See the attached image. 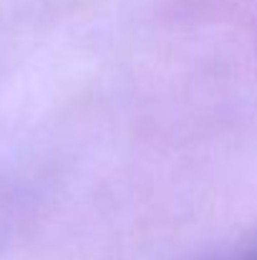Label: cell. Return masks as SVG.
<instances>
[{
	"mask_svg": "<svg viewBox=\"0 0 257 260\" xmlns=\"http://www.w3.org/2000/svg\"><path fill=\"white\" fill-rule=\"evenodd\" d=\"M250 260H257V255H255V258H250Z\"/></svg>",
	"mask_w": 257,
	"mask_h": 260,
	"instance_id": "obj_1",
	"label": "cell"
}]
</instances>
